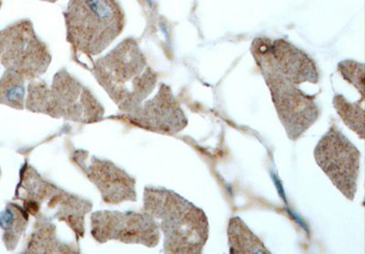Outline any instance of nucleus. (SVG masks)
<instances>
[{"label": "nucleus", "instance_id": "f8f14e48", "mask_svg": "<svg viewBox=\"0 0 365 254\" xmlns=\"http://www.w3.org/2000/svg\"><path fill=\"white\" fill-rule=\"evenodd\" d=\"M73 159L99 189L106 203L118 204L135 201V181L113 162L90 157L83 151L75 153Z\"/></svg>", "mask_w": 365, "mask_h": 254}, {"label": "nucleus", "instance_id": "0eeeda50", "mask_svg": "<svg viewBox=\"0 0 365 254\" xmlns=\"http://www.w3.org/2000/svg\"><path fill=\"white\" fill-rule=\"evenodd\" d=\"M316 164L349 201H354L360 174L361 152L337 128L331 126L314 149Z\"/></svg>", "mask_w": 365, "mask_h": 254}, {"label": "nucleus", "instance_id": "dca6fc26", "mask_svg": "<svg viewBox=\"0 0 365 254\" xmlns=\"http://www.w3.org/2000/svg\"><path fill=\"white\" fill-rule=\"evenodd\" d=\"M0 223L6 230V234H11L9 240L12 243L13 249L27 226L28 215L19 207L12 205V208H8L2 214Z\"/></svg>", "mask_w": 365, "mask_h": 254}, {"label": "nucleus", "instance_id": "f257e3e1", "mask_svg": "<svg viewBox=\"0 0 365 254\" xmlns=\"http://www.w3.org/2000/svg\"><path fill=\"white\" fill-rule=\"evenodd\" d=\"M145 211L158 220L165 253L200 254L210 236L207 215L177 192L146 188Z\"/></svg>", "mask_w": 365, "mask_h": 254}, {"label": "nucleus", "instance_id": "1a4fd4ad", "mask_svg": "<svg viewBox=\"0 0 365 254\" xmlns=\"http://www.w3.org/2000/svg\"><path fill=\"white\" fill-rule=\"evenodd\" d=\"M91 236L99 243L114 240L154 248L159 243L160 228L148 211L136 213L103 211L91 215Z\"/></svg>", "mask_w": 365, "mask_h": 254}, {"label": "nucleus", "instance_id": "423d86ee", "mask_svg": "<svg viewBox=\"0 0 365 254\" xmlns=\"http://www.w3.org/2000/svg\"><path fill=\"white\" fill-rule=\"evenodd\" d=\"M257 66L268 85L287 136L292 141H297L317 122L321 114L314 97L303 92L268 65L257 63Z\"/></svg>", "mask_w": 365, "mask_h": 254}, {"label": "nucleus", "instance_id": "f03ea898", "mask_svg": "<svg viewBox=\"0 0 365 254\" xmlns=\"http://www.w3.org/2000/svg\"><path fill=\"white\" fill-rule=\"evenodd\" d=\"M98 83L120 110L132 113L154 90L158 76L132 40L120 43L94 67Z\"/></svg>", "mask_w": 365, "mask_h": 254}, {"label": "nucleus", "instance_id": "20e7f679", "mask_svg": "<svg viewBox=\"0 0 365 254\" xmlns=\"http://www.w3.org/2000/svg\"><path fill=\"white\" fill-rule=\"evenodd\" d=\"M27 107L31 112L81 123L96 122L104 113L90 90L64 70L55 75L51 88L43 83L29 85Z\"/></svg>", "mask_w": 365, "mask_h": 254}, {"label": "nucleus", "instance_id": "6e6552de", "mask_svg": "<svg viewBox=\"0 0 365 254\" xmlns=\"http://www.w3.org/2000/svg\"><path fill=\"white\" fill-rule=\"evenodd\" d=\"M0 37V60L11 73L32 80L47 70L51 55L31 23H18Z\"/></svg>", "mask_w": 365, "mask_h": 254}, {"label": "nucleus", "instance_id": "7ed1b4c3", "mask_svg": "<svg viewBox=\"0 0 365 254\" xmlns=\"http://www.w3.org/2000/svg\"><path fill=\"white\" fill-rule=\"evenodd\" d=\"M123 21L116 0H71L66 11L68 41L83 53L99 54L123 31Z\"/></svg>", "mask_w": 365, "mask_h": 254}, {"label": "nucleus", "instance_id": "9b49d317", "mask_svg": "<svg viewBox=\"0 0 365 254\" xmlns=\"http://www.w3.org/2000/svg\"><path fill=\"white\" fill-rule=\"evenodd\" d=\"M125 117L141 128L168 135L180 132L188 125L180 104L165 84L160 86L155 97Z\"/></svg>", "mask_w": 365, "mask_h": 254}, {"label": "nucleus", "instance_id": "4468645a", "mask_svg": "<svg viewBox=\"0 0 365 254\" xmlns=\"http://www.w3.org/2000/svg\"><path fill=\"white\" fill-rule=\"evenodd\" d=\"M25 253H74L78 250L71 249L57 239L54 226L40 223L36 224L35 231L31 233Z\"/></svg>", "mask_w": 365, "mask_h": 254}, {"label": "nucleus", "instance_id": "39448f33", "mask_svg": "<svg viewBox=\"0 0 365 254\" xmlns=\"http://www.w3.org/2000/svg\"><path fill=\"white\" fill-rule=\"evenodd\" d=\"M18 191L28 213L65 221L78 238L83 236L84 215L91 209L90 203L44 181L29 166L23 172Z\"/></svg>", "mask_w": 365, "mask_h": 254}, {"label": "nucleus", "instance_id": "f3484780", "mask_svg": "<svg viewBox=\"0 0 365 254\" xmlns=\"http://www.w3.org/2000/svg\"><path fill=\"white\" fill-rule=\"evenodd\" d=\"M338 71L347 83L359 91L361 99L364 100V65L346 60L338 64Z\"/></svg>", "mask_w": 365, "mask_h": 254}, {"label": "nucleus", "instance_id": "2eb2a0df", "mask_svg": "<svg viewBox=\"0 0 365 254\" xmlns=\"http://www.w3.org/2000/svg\"><path fill=\"white\" fill-rule=\"evenodd\" d=\"M334 109L349 129L364 139V110L356 102H350L344 96L337 94L332 100Z\"/></svg>", "mask_w": 365, "mask_h": 254}, {"label": "nucleus", "instance_id": "ddd939ff", "mask_svg": "<svg viewBox=\"0 0 365 254\" xmlns=\"http://www.w3.org/2000/svg\"><path fill=\"white\" fill-rule=\"evenodd\" d=\"M227 237L231 254L272 253L240 217L231 218L228 221Z\"/></svg>", "mask_w": 365, "mask_h": 254}, {"label": "nucleus", "instance_id": "9d476101", "mask_svg": "<svg viewBox=\"0 0 365 254\" xmlns=\"http://www.w3.org/2000/svg\"><path fill=\"white\" fill-rule=\"evenodd\" d=\"M251 52L257 64L268 65L296 86L305 83H319V75L314 60L288 41L256 38L251 46Z\"/></svg>", "mask_w": 365, "mask_h": 254}]
</instances>
